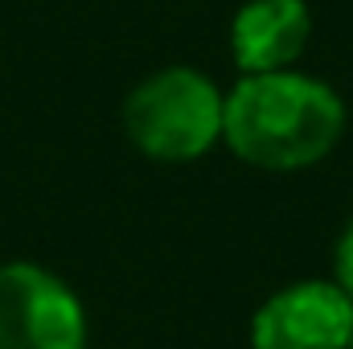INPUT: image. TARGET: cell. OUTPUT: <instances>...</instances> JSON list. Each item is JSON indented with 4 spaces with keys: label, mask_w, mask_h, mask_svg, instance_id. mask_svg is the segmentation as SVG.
Returning a JSON list of instances; mask_svg holds the SVG:
<instances>
[{
    "label": "cell",
    "mask_w": 353,
    "mask_h": 349,
    "mask_svg": "<svg viewBox=\"0 0 353 349\" xmlns=\"http://www.w3.org/2000/svg\"><path fill=\"white\" fill-rule=\"evenodd\" d=\"M345 107L337 90L288 74L259 70L247 74L222 103V136L247 161L271 173L316 165L341 136Z\"/></svg>",
    "instance_id": "cell-1"
},
{
    "label": "cell",
    "mask_w": 353,
    "mask_h": 349,
    "mask_svg": "<svg viewBox=\"0 0 353 349\" xmlns=\"http://www.w3.org/2000/svg\"><path fill=\"white\" fill-rule=\"evenodd\" d=\"M222 94L197 70H161L144 79L123 103L132 144L152 161H193L222 136Z\"/></svg>",
    "instance_id": "cell-2"
},
{
    "label": "cell",
    "mask_w": 353,
    "mask_h": 349,
    "mask_svg": "<svg viewBox=\"0 0 353 349\" xmlns=\"http://www.w3.org/2000/svg\"><path fill=\"white\" fill-rule=\"evenodd\" d=\"M79 296L37 263L0 267V349H83Z\"/></svg>",
    "instance_id": "cell-3"
},
{
    "label": "cell",
    "mask_w": 353,
    "mask_h": 349,
    "mask_svg": "<svg viewBox=\"0 0 353 349\" xmlns=\"http://www.w3.org/2000/svg\"><path fill=\"white\" fill-rule=\"evenodd\" d=\"M353 300L341 283H292L275 292L251 321V349H345Z\"/></svg>",
    "instance_id": "cell-4"
},
{
    "label": "cell",
    "mask_w": 353,
    "mask_h": 349,
    "mask_svg": "<svg viewBox=\"0 0 353 349\" xmlns=\"http://www.w3.org/2000/svg\"><path fill=\"white\" fill-rule=\"evenodd\" d=\"M312 33L304 0H247L230 21V50L247 74L292 66Z\"/></svg>",
    "instance_id": "cell-5"
},
{
    "label": "cell",
    "mask_w": 353,
    "mask_h": 349,
    "mask_svg": "<svg viewBox=\"0 0 353 349\" xmlns=\"http://www.w3.org/2000/svg\"><path fill=\"white\" fill-rule=\"evenodd\" d=\"M337 279H341L345 296L353 300V222L345 226V235H341V247H337Z\"/></svg>",
    "instance_id": "cell-6"
},
{
    "label": "cell",
    "mask_w": 353,
    "mask_h": 349,
    "mask_svg": "<svg viewBox=\"0 0 353 349\" xmlns=\"http://www.w3.org/2000/svg\"><path fill=\"white\" fill-rule=\"evenodd\" d=\"M345 349H353V329H350V341H345Z\"/></svg>",
    "instance_id": "cell-7"
}]
</instances>
